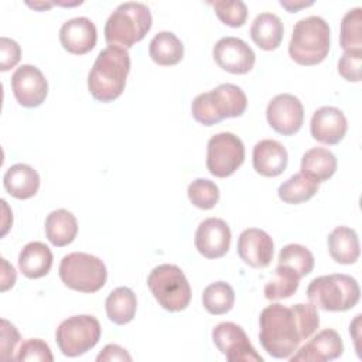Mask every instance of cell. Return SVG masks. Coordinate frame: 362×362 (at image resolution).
Masks as SVG:
<instances>
[{"label": "cell", "instance_id": "2e32d148", "mask_svg": "<svg viewBox=\"0 0 362 362\" xmlns=\"http://www.w3.org/2000/svg\"><path fill=\"white\" fill-rule=\"evenodd\" d=\"M342 352L344 342L341 335L335 329L327 328L314 335L288 359L290 362H327L339 358Z\"/></svg>", "mask_w": 362, "mask_h": 362}, {"label": "cell", "instance_id": "4dcf8cb0", "mask_svg": "<svg viewBox=\"0 0 362 362\" xmlns=\"http://www.w3.org/2000/svg\"><path fill=\"white\" fill-rule=\"evenodd\" d=\"M300 276L290 267L277 264L274 279L264 286V297L270 301L284 300L291 297L300 284Z\"/></svg>", "mask_w": 362, "mask_h": 362}, {"label": "cell", "instance_id": "e0dca14e", "mask_svg": "<svg viewBox=\"0 0 362 362\" xmlns=\"http://www.w3.org/2000/svg\"><path fill=\"white\" fill-rule=\"evenodd\" d=\"M238 255L250 267H267L273 259V239L259 228H247L238 238Z\"/></svg>", "mask_w": 362, "mask_h": 362}, {"label": "cell", "instance_id": "60d3db41", "mask_svg": "<svg viewBox=\"0 0 362 362\" xmlns=\"http://www.w3.org/2000/svg\"><path fill=\"white\" fill-rule=\"evenodd\" d=\"M16 283V270L14 267L1 257V291L8 290Z\"/></svg>", "mask_w": 362, "mask_h": 362}, {"label": "cell", "instance_id": "d6a6232c", "mask_svg": "<svg viewBox=\"0 0 362 362\" xmlns=\"http://www.w3.org/2000/svg\"><path fill=\"white\" fill-rule=\"evenodd\" d=\"M339 44L344 51H362V8L355 7L341 20Z\"/></svg>", "mask_w": 362, "mask_h": 362}, {"label": "cell", "instance_id": "5b68a950", "mask_svg": "<svg viewBox=\"0 0 362 362\" xmlns=\"http://www.w3.org/2000/svg\"><path fill=\"white\" fill-rule=\"evenodd\" d=\"M329 42L328 23L320 16H308L294 24L288 54L298 65L313 66L325 59L329 52Z\"/></svg>", "mask_w": 362, "mask_h": 362}, {"label": "cell", "instance_id": "484cf974", "mask_svg": "<svg viewBox=\"0 0 362 362\" xmlns=\"http://www.w3.org/2000/svg\"><path fill=\"white\" fill-rule=\"evenodd\" d=\"M47 239L57 247L66 246L74 242L78 233V221L75 215L66 209L51 211L44 223Z\"/></svg>", "mask_w": 362, "mask_h": 362}, {"label": "cell", "instance_id": "9c48e42d", "mask_svg": "<svg viewBox=\"0 0 362 362\" xmlns=\"http://www.w3.org/2000/svg\"><path fill=\"white\" fill-rule=\"evenodd\" d=\"M102 328L93 315L81 314L64 320L57 331L55 341L62 355L75 358L92 349L100 338Z\"/></svg>", "mask_w": 362, "mask_h": 362}, {"label": "cell", "instance_id": "d4e9b609", "mask_svg": "<svg viewBox=\"0 0 362 362\" xmlns=\"http://www.w3.org/2000/svg\"><path fill=\"white\" fill-rule=\"evenodd\" d=\"M337 171V157L325 147H313L301 157V174L320 184Z\"/></svg>", "mask_w": 362, "mask_h": 362}, {"label": "cell", "instance_id": "3957f363", "mask_svg": "<svg viewBox=\"0 0 362 362\" xmlns=\"http://www.w3.org/2000/svg\"><path fill=\"white\" fill-rule=\"evenodd\" d=\"M247 107L243 89L233 83H221L216 88L199 93L191 103L192 117L204 124L214 126L228 117H239Z\"/></svg>", "mask_w": 362, "mask_h": 362}, {"label": "cell", "instance_id": "5bb4252c", "mask_svg": "<svg viewBox=\"0 0 362 362\" xmlns=\"http://www.w3.org/2000/svg\"><path fill=\"white\" fill-rule=\"evenodd\" d=\"M212 55L219 68L236 75L247 74L256 61L253 49L238 37H222L218 40Z\"/></svg>", "mask_w": 362, "mask_h": 362}, {"label": "cell", "instance_id": "7a4b0ae2", "mask_svg": "<svg viewBox=\"0 0 362 362\" xmlns=\"http://www.w3.org/2000/svg\"><path fill=\"white\" fill-rule=\"evenodd\" d=\"M129 72L130 55L127 49L115 45L103 48L88 74L89 93L105 103L117 99L124 90Z\"/></svg>", "mask_w": 362, "mask_h": 362}, {"label": "cell", "instance_id": "e575fe53", "mask_svg": "<svg viewBox=\"0 0 362 362\" xmlns=\"http://www.w3.org/2000/svg\"><path fill=\"white\" fill-rule=\"evenodd\" d=\"M218 18L229 27H240L247 18V7L243 1H214L211 3Z\"/></svg>", "mask_w": 362, "mask_h": 362}, {"label": "cell", "instance_id": "f35d334b", "mask_svg": "<svg viewBox=\"0 0 362 362\" xmlns=\"http://www.w3.org/2000/svg\"><path fill=\"white\" fill-rule=\"evenodd\" d=\"M0 57H1V62H0V69L3 72L14 68L20 58H21V49L20 45L17 44V41L7 38V37H1L0 40Z\"/></svg>", "mask_w": 362, "mask_h": 362}, {"label": "cell", "instance_id": "7c38bea8", "mask_svg": "<svg viewBox=\"0 0 362 362\" xmlns=\"http://www.w3.org/2000/svg\"><path fill=\"white\" fill-rule=\"evenodd\" d=\"M266 119L273 130L283 136H291L303 126L304 106L297 96L280 93L267 103Z\"/></svg>", "mask_w": 362, "mask_h": 362}, {"label": "cell", "instance_id": "44dd1931", "mask_svg": "<svg viewBox=\"0 0 362 362\" xmlns=\"http://www.w3.org/2000/svg\"><path fill=\"white\" fill-rule=\"evenodd\" d=\"M40 174L28 164L17 163L10 165L3 175L4 189L17 199H28L38 192Z\"/></svg>", "mask_w": 362, "mask_h": 362}, {"label": "cell", "instance_id": "74e56055", "mask_svg": "<svg viewBox=\"0 0 362 362\" xmlns=\"http://www.w3.org/2000/svg\"><path fill=\"white\" fill-rule=\"evenodd\" d=\"M1 339H0V346H1V359H14L13 352L16 349V345L20 341V334L17 328L7 321L6 318H1Z\"/></svg>", "mask_w": 362, "mask_h": 362}, {"label": "cell", "instance_id": "1f68e13d", "mask_svg": "<svg viewBox=\"0 0 362 362\" xmlns=\"http://www.w3.org/2000/svg\"><path fill=\"white\" fill-rule=\"evenodd\" d=\"M277 264L287 266L300 277H304L314 269V256L308 247L298 243H288L280 249Z\"/></svg>", "mask_w": 362, "mask_h": 362}, {"label": "cell", "instance_id": "ab89813d", "mask_svg": "<svg viewBox=\"0 0 362 362\" xmlns=\"http://www.w3.org/2000/svg\"><path fill=\"white\" fill-rule=\"evenodd\" d=\"M96 361L98 362H112V361H127V362H130L132 356L129 355V352L123 346H120L117 344H109L99 352V355L96 356Z\"/></svg>", "mask_w": 362, "mask_h": 362}, {"label": "cell", "instance_id": "8992f818", "mask_svg": "<svg viewBox=\"0 0 362 362\" xmlns=\"http://www.w3.org/2000/svg\"><path fill=\"white\" fill-rule=\"evenodd\" d=\"M307 297L320 310L346 311L358 304L361 288L349 274L334 273L313 279L307 287Z\"/></svg>", "mask_w": 362, "mask_h": 362}, {"label": "cell", "instance_id": "9a60e30c", "mask_svg": "<svg viewBox=\"0 0 362 362\" xmlns=\"http://www.w3.org/2000/svg\"><path fill=\"white\" fill-rule=\"evenodd\" d=\"M230 228L221 218L204 219L195 230V247L206 259H219L225 256L230 246Z\"/></svg>", "mask_w": 362, "mask_h": 362}, {"label": "cell", "instance_id": "f1b7e54d", "mask_svg": "<svg viewBox=\"0 0 362 362\" xmlns=\"http://www.w3.org/2000/svg\"><path fill=\"white\" fill-rule=\"evenodd\" d=\"M318 191V184L307 178L304 174H293L288 180L280 184L277 194L286 204H301L311 199Z\"/></svg>", "mask_w": 362, "mask_h": 362}, {"label": "cell", "instance_id": "603a6c76", "mask_svg": "<svg viewBox=\"0 0 362 362\" xmlns=\"http://www.w3.org/2000/svg\"><path fill=\"white\" fill-rule=\"evenodd\" d=\"M329 256L341 264H352L359 259L361 246L355 229L337 226L327 239Z\"/></svg>", "mask_w": 362, "mask_h": 362}, {"label": "cell", "instance_id": "ac0fdd59", "mask_svg": "<svg viewBox=\"0 0 362 362\" xmlns=\"http://www.w3.org/2000/svg\"><path fill=\"white\" fill-rule=\"evenodd\" d=\"M98 31L88 17H74L66 20L59 28V42L62 48L74 55H83L96 45Z\"/></svg>", "mask_w": 362, "mask_h": 362}, {"label": "cell", "instance_id": "cb8c5ba5", "mask_svg": "<svg viewBox=\"0 0 362 362\" xmlns=\"http://www.w3.org/2000/svg\"><path fill=\"white\" fill-rule=\"evenodd\" d=\"M284 34V27L279 16L273 13H260L250 25L252 41L264 51L276 49Z\"/></svg>", "mask_w": 362, "mask_h": 362}, {"label": "cell", "instance_id": "52a82bcc", "mask_svg": "<svg viewBox=\"0 0 362 362\" xmlns=\"http://www.w3.org/2000/svg\"><path fill=\"white\" fill-rule=\"evenodd\" d=\"M147 286L157 303L170 313L185 310L191 301V286L184 272L170 263L156 266L148 277Z\"/></svg>", "mask_w": 362, "mask_h": 362}, {"label": "cell", "instance_id": "d6986e66", "mask_svg": "<svg viewBox=\"0 0 362 362\" xmlns=\"http://www.w3.org/2000/svg\"><path fill=\"white\" fill-rule=\"evenodd\" d=\"M348 122L342 110L335 106H322L313 113L310 132L314 140L332 146L338 144L346 134Z\"/></svg>", "mask_w": 362, "mask_h": 362}, {"label": "cell", "instance_id": "8fae6325", "mask_svg": "<svg viewBox=\"0 0 362 362\" xmlns=\"http://www.w3.org/2000/svg\"><path fill=\"white\" fill-rule=\"evenodd\" d=\"M212 341L229 362H263V358L249 341L245 329L235 322L225 321L215 325Z\"/></svg>", "mask_w": 362, "mask_h": 362}, {"label": "cell", "instance_id": "d590c367", "mask_svg": "<svg viewBox=\"0 0 362 362\" xmlns=\"http://www.w3.org/2000/svg\"><path fill=\"white\" fill-rule=\"evenodd\" d=\"M16 361H38V362H52L54 356L49 345L40 338L25 339L14 356Z\"/></svg>", "mask_w": 362, "mask_h": 362}, {"label": "cell", "instance_id": "b9f144b4", "mask_svg": "<svg viewBox=\"0 0 362 362\" xmlns=\"http://www.w3.org/2000/svg\"><path fill=\"white\" fill-rule=\"evenodd\" d=\"M280 6L284 7L287 11L290 13H296L297 10L303 8V7H308L313 6V3H305V1H286V0H280Z\"/></svg>", "mask_w": 362, "mask_h": 362}, {"label": "cell", "instance_id": "836d02e7", "mask_svg": "<svg viewBox=\"0 0 362 362\" xmlns=\"http://www.w3.org/2000/svg\"><path fill=\"white\" fill-rule=\"evenodd\" d=\"M191 204L199 209H212L219 201V188L218 185L208 178L194 180L187 189Z\"/></svg>", "mask_w": 362, "mask_h": 362}, {"label": "cell", "instance_id": "ffe728a7", "mask_svg": "<svg viewBox=\"0 0 362 362\" xmlns=\"http://www.w3.org/2000/svg\"><path fill=\"white\" fill-rule=\"evenodd\" d=\"M253 168L263 177L280 175L288 163L286 147L273 139H264L255 144L252 154Z\"/></svg>", "mask_w": 362, "mask_h": 362}, {"label": "cell", "instance_id": "4316f807", "mask_svg": "<svg viewBox=\"0 0 362 362\" xmlns=\"http://www.w3.org/2000/svg\"><path fill=\"white\" fill-rule=\"evenodd\" d=\"M150 58L161 66L177 65L184 57V45L181 40L171 31L157 33L148 44Z\"/></svg>", "mask_w": 362, "mask_h": 362}, {"label": "cell", "instance_id": "f546056e", "mask_svg": "<svg viewBox=\"0 0 362 362\" xmlns=\"http://www.w3.org/2000/svg\"><path fill=\"white\" fill-rule=\"evenodd\" d=\"M202 305L209 314L222 315L232 310L235 304V291L226 281H215L202 291Z\"/></svg>", "mask_w": 362, "mask_h": 362}, {"label": "cell", "instance_id": "30bf717a", "mask_svg": "<svg viewBox=\"0 0 362 362\" xmlns=\"http://www.w3.org/2000/svg\"><path fill=\"white\" fill-rule=\"evenodd\" d=\"M245 161L243 141L230 132L214 134L206 144V168L218 177L232 175Z\"/></svg>", "mask_w": 362, "mask_h": 362}, {"label": "cell", "instance_id": "8d00e7d4", "mask_svg": "<svg viewBox=\"0 0 362 362\" xmlns=\"http://www.w3.org/2000/svg\"><path fill=\"white\" fill-rule=\"evenodd\" d=\"M362 51H344L338 61V74L349 82L361 81Z\"/></svg>", "mask_w": 362, "mask_h": 362}, {"label": "cell", "instance_id": "7bdbcfd3", "mask_svg": "<svg viewBox=\"0 0 362 362\" xmlns=\"http://www.w3.org/2000/svg\"><path fill=\"white\" fill-rule=\"evenodd\" d=\"M30 7H34V8H38V10H42V8H49L52 6V3H27Z\"/></svg>", "mask_w": 362, "mask_h": 362}, {"label": "cell", "instance_id": "7402d4cb", "mask_svg": "<svg viewBox=\"0 0 362 362\" xmlns=\"http://www.w3.org/2000/svg\"><path fill=\"white\" fill-rule=\"evenodd\" d=\"M52 252L42 242H30L18 253V269L28 279H40L49 273Z\"/></svg>", "mask_w": 362, "mask_h": 362}, {"label": "cell", "instance_id": "6da1fadb", "mask_svg": "<svg viewBox=\"0 0 362 362\" xmlns=\"http://www.w3.org/2000/svg\"><path fill=\"white\" fill-rule=\"evenodd\" d=\"M259 341L273 358L288 359L320 327L317 307L311 303H297L291 307L279 303L262 310L259 317Z\"/></svg>", "mask_w": 362, "mask_h": 362}, {"label": "cell", "instance_id": "83f0119b", "mask_svg": "<svg viewBox=\"0 0 362 362\" xmlns=\"http://www.w3.org/2000/svg\"><path fill=\"white\" fill-rule=\"evenodd\" d=\"M107 318L117 324L124 325L130 322L137 310V297L129 287H117L112 290L105 301Z\"/></svg>", "mask_w": 362, "mask_h": 362}, {"label": "cell", "instance_id": "4fadbf2b", "mask_svg": "<svg viewBox=\"0 0 362 362\" xmlns=\"http://www.w3.org/2000/svg\"><path fill=\"white\" fill-rule=\"evenodd\" d=\"M10 85L16 100L24 107L40 106L48 95V82L35 65L18 66L11 75Z\"/></svg>", "mask_w": 362, "mask_h": 362}, {"label": "cell", "instance_id": "277c9868", "mask_svg": "<svg viewBox=\"0 0 362 362\" xmlns=\"http://www.w3.org/2000/svg\"><path fill=\"white\" fill-rule=\"evenodd\" d=\"M153 17L144 3L126 1L119 4L105 24V40L109 45L130 48L150 31Z\"/></svg>", "mask_w": 362, "mask_h": 362}, {"label": "cell", "instance_id": "ba28073f", "mask_svg": "<svg viewBox=\"0 0 362 362\" xmlns=\"http://www.w3.org/2000/svg\"><path fill=\"white\" fill-rule=\"evenodd\" d=\"M58 273L68 288L81 293L99 291L107 279L105 263L99 257L85 252L65 255L59 263Z\"/></svg>", "mask_w": 362, "mask_h": 362}]
</instances>
